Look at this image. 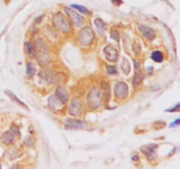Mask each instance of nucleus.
<instances>
[{
  "instance_id": "1",
  "label": "nucleus",
  "mask_w": 180,
  "mask_h": 169,
  "mask_svg": "<svg viewBox=\"0 0 180 169\" xmlns=\"http://www.w3.org/2000/svg\"><path fill=\"white\" fill-rule=\"evenodd\" d=\"M93 39H94V32L90 27H85L80 31L78 40L81 45L87 46L92 41Z\"/></svg>"
},
{
  "instance_id": "2",
  "label": "nucleus",
  "mask_w": 180,
  "mask_h": 169,
  "mask_svg": "<svg viewBox=\"0 0 180 169\" xmlns=\"http://www.w3.org/2000/svg\"><path fill=\"white\" fill-rule=\"evenodd\" d=\"M88 103L92 108H99L101 106L102 99H101V93L99 89L93 88L88 95Z\"/></svg>"
},
{
  "instance_id": "3",
  "label": "nucleus",
  "mask_w": 180,
  "mask_h": 169,
  "mask_svg": "<svg viewBox=\"0 0 180 169\" xmlns=\"http://www.w3.org/2000/svg\"><path fill=\"white\" fill-rule=\"evenodd\" d=\"M54 24L55 25V27L58 28L60 31L67 33L70 31V24L68 21V19H66L65 17L62 14H56L54 17Z\"/></svg>"
},
{
  "instance_id": "4",
  "label": "nucleus",
  "mask_w": 180,
  "mask_h": 169,
  "mask_svg": "<svg viewBox=\"0 0 180 169\" xmlns=\"http://www.w3.org/2000/svg\"><path fill=\"white\" fill-rule=\"evenodd\" d=\"M65 12H66L67 15L70 17L71 21L74 23L76 27H81L82 25H83V23H84V19L77 12H76L74 10H72L70 7H66L65 8Z\"/></svg>"
},
{
  "instance_id": "5",
  "label": "nucleus",
  "mask_w": 180,
  "mask_h": 169,
  "mask_svg": "<svg viewBox=\"0 0 180 169\" xmlns=\"http://www.w3.org/2000/svg\"><path fill=\"white\" fill-rule=\"evenodd\" d=\"M114 92H115V94H116L120 99H124L128 95V86L125 83H123V82H118L116 85H115Z\"/></svg>"
},
{
  "instance_id": "6",
  "label": "nucleus",
  "mask_w": 180,
  "mask_h": 169,
  "mask_svg": "<svg viewBox=\"0 0 180 169\" xmlns=\"http://www.w3.org/2000/svg\"><path fill=\"white\" fill-rule=\"evenodd\" d=\"M104 52L105 54L106 58L110 62H116L118 59V50L114 47L108 45L104 49Z\"/></svg>"
},
{
  "instance_id": "7",
  "label": "nucleus",
  "mask_w": 180,
  "mask_h": 169,
  "mask_svg": "<svg viewBox=\"0 0 180 169\" xmlns=\"http://www.w3.org/2000/svg\"><path fill=\"white\" fill-rule=\"evenodd\" d=\"M82 111V104L79 99H74L70 106V113L72 116H79Z\"/></svg>"
},
{
  "instance_id": "8",
  "label": "nucleus",
  "mask_w": 180,
  "mask_h": 169,
  "mask_svg": "<svg viewBox=\"0 0 180 169\" xmlns=\"http://www.w3.org/2000/svg\"><path fill=\"white\" fill-rule=\"evenodd\" d=\"M56 96H57V98L58 99L63 103H66V101L68 100V96H69V94H68V92H67V90L63 87H58L57 88V90H56Z\"/></svg>"
},
{
  "instance_id": "9",
  "label": "nucleus",
  "mask_w": 180,
  "mask_h": 169,
  "mask_svg": "<svg viewBox=\"0 0 180 169\" xmlns=\"http://www.w3.org/2000/svg\"><path fill=\"white\" fill-rule=\"evenodd\" d=\"M140 30H141V32L143 35V36H145L147 39L152 40V39L155 38V32L150 27H145V26H141L140 27Z\"/></svg>"
},
{
  "instance_id": "10",
  "label": "nucleus",
  "mask_w": 180,
  "mask_h": 169,
  "mask_svg": "<svg viewBox=\"0 0 180 169\" xmlns=\"http://www.w3.org/2000/svg\"><path fill=\"white\" fill-rule=\"evenodd\" d=\"M151 58L157 63H161L163 60V55L161 51H154L151 54Z\"/></svg>"
},
{
  "instance_id": "11",
  "label": "nucleus",
  "mask_w": 180,
  "mask_h": 169,
  "mask_svg": "<svg viewBox=\"0 0 180 169\" xmlns=\"http://www.w3.org/2000/svg\"><path fill=\"white\" fill-rule=\"evenodd\" d=\"M67 123H68V126H70V127H76V128H83V127L85 125V123H84V122L74 121V120H71V119H69V120L67 121Z\"/></svg>"
},
{
  "instance_id": "12",
  "label": "nucleus",
  "mask_w": 180,
  "mask_h": 169,
  "mask_svg": "<svg viewBox=\"0 0 180 169\" xmlns=\"http://www.w3.org/2000/svg\"><path fill=\"white\" fill-rule=\"evenodd\" d=\"M1 139L5 144H7V145L11 144L13 141V135L12 133H10V132H6V133H4V134L2 135Z\"/></svg>"
},
{
  "instance_id": "13",
  "label": "nucleus",
  "mask_w": 180,
  "mask_h": 169,
  "mask_svg": "<svg viewBox=\"0 0 180 169\" xmlns=\"http://www.w3.org/2000/svg\"><path fill=\"white\" fill-rule=\"evenodd\" d=\"M6 94H7V95H8V96H9V97H10V98H11L12 100H14L16 103H18V104H19V105L21 106V107H23V108H27V106L25 105L22 101H20V100H19V99H18V97L16 96V95H15V94H14V93H12L11 91H8V90H6Z\"/></svg>"
},
{
  "instance_id": "14",
  "label": "nucleus",
  "mask_w": 180,
  "mask_h": 169,
  "mask_svg": "<svg viewBox=\"0 0 180 169\" xmlns=\"http://www.w3.org/2000/svg\"><path fill=\"white\" fill-rule=\"evenodd\" d=\"M94 24H95V26L98 27V29L99 30L105 31V30L106 29V25H105V22H104L102 19H95Z\"/></svg>"
},
{
  "instance_id": "15",
  "label": "nucleus",
  "mask_w": 180,
  "mask_h": 169,
  "mask_svg": "<svg viewBox=\"0 0 180 169\" xmlns=\"http://www.w3.org/2000/svg\"><path fill=\"white\" fill-rule=\"evenodd\" d=\"M121 66V69L123 70V71H124L126 74H128V73H129V71H130V64H129V62H128L127 59L123 58Z\"/></svg>"
},
{
  "instance_id": "16",
  "label": "nucleus",
  "mask_w": 180,
  "mask_h": 169,
  "mask_svg": "<svg viewBox=\"0 0 180 169\" xmlns=\"http://www.w3.org/2000/svg\"><path fill=\"white\" fill-rule=\"evenodd\" d=\"M71 7H73V8L76 9V10H78L83 14H91V12L88 9H86V7H84V6H79V5H72Z\"/></svg>"
},
{
  "instance_id": "17",
  "label": "nucleus",
  "mask_w": 180,
  "mask_h": 169,
  "mask_svg": "<svg viewBox=\"0 0 180 169\" xmlns=\"http://www.w3.org/2000/svg\"><path fill=\"white\" fill-rule=\"evenodd\" d=\"M35 67L34 64H32V63H29V64H27V76H33L34 73H35Z\"/></svg>"
},
{
  "instance_id": "18",
  "label": "nucleus",
  "mask_w": 180,
  "mask_h": 169,
  "mask_svg": "<svg viewBox=\"0 0 180 169\" xmlns=\"http://www.w3.org/2000/svg\"><path fill=\"white\" fill-rule=\"evenodd\" d=\"M138 71V73H136V75H135V78H134V84L135 86H137V85H139L140 83L141 82L142 80V78H143V75L141 73V70H137Z\"/></svg>"
},
{
  "instance_id": "19",
  "label": "nucleus",
  "mask_w": 180,
  "mask_h": 169,
  "mask_svg": "<svg viewBox=\"0 0 180 169\" xmlns=\"http://www.w3.org/2000/svg\"><path fill=\"white\" fill-rule=\"evenodd\" d=\"M27 52L29 53L31 56H35V46L32 43L27 42Z\"/></svg>"
},
{
  "instance_id": "20",
  "label": "nucleus",
  "mask_w": 180,
  "mask_h": 169,
  "mask_svg": "<svg viewBox=\"0 0 180 169\" xmlns=\"http://www.w3.org/2000/svg\"><path fill=\"white\" fill-rule=\"evenodd\" d=\"M111 37L114 40V41H119V33L117 31H112L111 32Z\"/></svg>"
},
{
  "instance_id": "21",
  "label": "nucleus",
  "mask_w": 180,
  "mask_h": 169,
  "mask_svg": "<svg viewBox=\"0 0 180 169\" xmlns=\"http://www.w3.org/2000/svg\"><path fill=\"white\" fill-rule=\"evenodd\" d=\"M107 72L110 73V74H115L117 72L116 68L114 66H108L107 67Z\"/></svg>"
},
{
  "instance_id": "22",
  "label": "nucleus",
  "mask_w": 180,
  "mask_h": 169,
  "mask_svg": "<svg viewBox=\"0 0 180 169\" xmlns=\"http://www.w3.org/2000/svg\"><path fill=\"white\" fill-rule=\"evenodd\" d=\"M180 123V120L179 119H177L176 121H175L174 123H172L170 124V128H172V127H175V126H178Z\"/></svg>"
},
{
  "instance_id": "23",
  "label": "nucleus",
  "mask_w": 180,
  "mask_h": 169,
  "mask_svg": "<svg viewBox=\"0 0 180 169\" xmlns=\"http://www.w3.org/2000/svg\"><path fill=\"white\" fill-rule=\"evenodd\" d=\"M112 3H114L115 5L117 6H120V5H121L122 4V0H111Z\"/></svg>"
},
{
  "instance_id": "24",
  "label": "nucleus",
  "mask_w": 180,
  "mask_h": 169,
  "mask_svg": "<svg viewBox=\"0 0 180 169\" xmlns=\"http://www.w3.org/2000/svg\"><path fill=\"white\" fill-rule=\"evenodd\" d=\"M178 108H179V103H178L177 105H176V108H170V109H167V111H178Z\"/></svg>"
},
{
  "instance_id": "25",
  "label": "nucleus",
  "mask_w": 180,
  "mask_h": 169,
  "mask_svg": "<svg viewBox=\"0 0 180 169\" xmlns=\"http://www.w3.org/2000/svg\"><path fill=\"white\" fill-rule=\"evenodd\" d=\"M132 159H133L134 161H136V160L139 159V158H138V156H134V157H132Z\"/></svg>"
}]
</instances>
